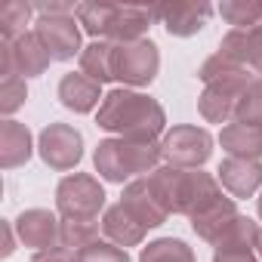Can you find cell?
<instances>
[{
	"label": "cell",
	"instance_id": "603a6c76",
	"mask_svg": "<svg viewBox=\"0 0 262 262\" xmlns=\"http://www.w3.org/2000/svg\"><path fill=\"white\" fill-rule=\"evenodd\" d=\"M111 50H114L111 40H93L90 47H83V53H80V71H83L90 80H96V83L114 80V71H111Z\"/></svg>",
	"mask_w": 262,
	"mask_h": 262
},
{
	"label": "cell",
	"instance_id": "f1b7e54d",
	"mask_svg": "<svg viewBox=\"0 0 262 262\" xmlns=\"http://www.w3.org/2000/svg\"><path fill=\"white\" fill-rule=\"evenodd\" d=\"M234 120L237 123H250V126H262V77H256L247 86V93L241 96L237 111H234Z\"/></svg>",
	"mask_w": 262,
	"mask_h": 262
},
{
	"label": "cell",
	"instance_id": "6da1fadb",
	"mask_svg": "<svg viewBox=\"0 0 262 262\" xmlns=\"http://www.w3.org/2000/svg\"><path fill=\"white\" fill-rule=\"evenodd\" d=\"M96 123L105 133H114L117 139L158 142V136L164 139V133H167V111L158 99H151L139 90L117 86V90L105 93V99L96 111Z\"/></svg>",
	"mask_w": 262,
	"mask_h": 262
},
{
	"label": "cell",
	"instance_id": "83f0119b",
	"mask_svg": "<svg viewBox=\"0 0 262 262\" xmlns=\"http://www.w3.org/2000/svg\"><path fill=\"white\" fill-rule=\"evenodd\" d=\"M31 13H34V7L22 4V0H13V4L0 10V34H4V40H19L22 34H28L25 25L31 22Z\"/></svg>",
	"mask_w": 262,
	"mask_h": 262
},
{
	"label": "cell",
	"instance_id": "cb8c5ba5",
	"mask_svg": "<svg viewBox=\"0 0 262 262\" xmlns=\"http://www.w3.org/2000/svg\"><path fill=\"white\" fill-rule=\"evenodd\" d=\"M139 262H198V259H194V250L185 241H179V237H158L148 247H142Z\"/></svg>",
	"mask_w": 262,
	"mask_h": 262
},
{
	"label": "cell",
	"instance_id": "8992f818",
	"mask_svg": "<svg viewBox=\"0 0 262 262\" xmlns=\"http://www.w3.org/2000/svg\"><path fill=\"white\" fill-rule=\"evenodd\" d=\"M105 198L102 182L90 173H71L56 185V210L62 219H99Z\"/></svg>",
	"mask_w": 262,
	"mask_h": 262
},
{
	"label": "cell",
	"instance_id": "9a60e30c",
	"mask_svg": "<svg viewBox=\"0 0 262 262\" xmlns=\"http://www.w3.org/2000/svg\"><path fill=\"white\" fill-rule=\"evenodd\" d=\"M219 56L244 65L256 77H262V22L253 28H231L219 40Z\"/></svg>",
	"mask_w": 262,
	"mask_h": 262
},
{
	"label": "cell",
	"instance_id": "8fae6325",
	"mask_svg": "<svg viewBox=\"0 0 262 262\" xmlns=\"http://www.w3.org/2000/svg\"><path fill=\"white\" fill-rule=\"evenodd\" d=\"M256 237H259V225L250 216H237L225 234L213 244V262H259L256 253Z\"/></svg>",
	"mask_w": 262,
	"mask_h": 262
},
{
	"label": "cell",
	"instance_id": "4fadbf2b",
	"mask_svg": "<svg viewBox=\"0 0 262 262\" xmlns=\"http://www.w3.org/2000/svg\"><path fill=\"white\" fill-rule=\"evenodd\" d=\"M155 13L170 37H194L207 25V19L213 16V7L207 0H198V4L179 0V4H158Z\"/></svg>",
	"mask_w": 262,
	"mask_h": 262
},
{
	"label": "cell",
	"instance_id": "484cf974",
	"mask_svg": "<svg viewBox=\"0 0 262 262\" xmlns=\"http://www.w3.org/2000/svg\"><path fill=\"white\" fill-rule=\"evenodd\" d=\"M99 241V219H62V241L59 247L80 253Z\"/></svg>",
	"mask_w": 262,
	"mask_h": 262
},
{
	"label": "cell",
	"instance_id": "3957f363",
	"mask_svg": "<svg viewBox=\"0 0 262 262\" xmlns=\"http://www.w3.org/2000/svg\"><path fill=\"white\" fill-rule=\"evenodd\" d=\"M198 77L204 80V90L198 96V111L207 123H231L241 96L247 93V86L256 80V74L225 56H210L201 68Z\"/></svg>",
	"mask_w": 262,
	"mask_h": 262
},
{
	"label": "cell",
	"instance_id": "ac0fdd59",
	"mask_svg": "<svg viewBox=\"0 0 262 262\" xmlns=\"http://www.w3.org/2000/svg\"><path fill=\"white\" fill-rule=\"evenodd\" d=\"M155 19H158L155 7H120V4H117L105 40H111V43H133V40H142Z\"/></svg>",
	"mask_w": 262,
	"mask_h": 262
},
{
	"label": "cell",
	"instance_id": "277c9868",
	"mask_svg": "<svg viewBox=\"0 0 262 262\" xmlns=\"http://www.w3.org/2000/svg\"><path fill=\"white\" fill-rule=\"evenodd\" d=\"M161 142H136V139H102L93 151V167L96 173L111 182V185H123L142 179L145 173L151 176L161 167Z\"/></svg>",
	"mask_w": 262,
	"mask_h": 262
},
{
	"label": "cell",
	"instance_id": "d6a6232c",
	"mask_svg": "<svg viewBox=\"0 0 262 262\" xmlns=\"http://www.w3.org/2000/svg\"><path fill=\"white\" fill-rule=\"evenodd\" d=\"M13 222H4V234H7V247H4V256H13V250H16V241H13Z\"/></svg>",
	"mask_w": 262,
	"mask_h": 262
},
{
	"label": "cell",
	"instance_id": "ffe728a7",
	"mask_svg": "<svg viewBox=\"0 0 262 262\" xmlns=\"http://www.w3.org/2000/svg\"><path fill=\"white\" fill-rule=\"evenodd\" d=\"M145 225L142 222H136L133 216H129V210L117 201L114 207H108L105 210V216H102V234L111 241V244H117V247H139L142 241H145Z\"/></svg>",
	"mask_w": 262,
	"mask_h": 262
},
{
	"label": "cell",
	"instance_id": "30bf717a",
	"mask_svg": "<svg viewBox=\"0 0 262 262\" xmlns=\"http://www.w3.org/2000/svg\"><path fill=\"white\" fill-rule=\"evenodd\" d=\"M34 34L53 56V62H71L74 56L80 59V22L74 16H40L34 22Z\"/></svg>",
	"mask_w": 262,
	"mask_h": 262
},
{
	"label": "cell",
	"instance_id": "7402d4cb",
	"mask_svg": "<svg viewBox=\"0 0 262 262\" xmlns=\"http://www.w3.org/2000/svg\"><path fill=\"white\" fill-rule=\"evenodd\" d=\"M219 145L228 158H250L259 161L262 158V126H250V123H228L219 133Z\"/></svg>",
	"mask_w": 262,
	"mask_h": 262
},
{
	"label": "cell",
	"instance_id": "5b68a950",
	"mask_svg": "<svg viewBox=\"0 0 262 262\" xmlns=\"http://www.w3.org/2000/svg\"><path fill=\"white\" fill-rule=\"evenodd\" d=\"M111 71H114V80H120L123 86H148L161 71L158 43L148 37L133 40V43H114Z\"/></svg>",
	"mask_w": 262,
	"mask_h": 262
},
{
	"label": "cell",
	"instance_id": "44dd1931",
	"mask_svg": "<svg viewBox=\"0 0 262 262\" xmlns=\"http://www.w3.org/2000/svg\"><path fill=\"white\" fill-rule=\"evenodd\" d=\"M237 216H241V213H237V201H234V198H219L213 207H207L204 213L191 216V231H194L201 241L216 244V241L225 234V228H228Z\"/></svg>",
	"mask_w": 262,
	"mask_h": 262
},
{
	"label": "cell",
	"instance_id": "5bb4252c",
	"mask_svg": "<svg viewBox=\"0 0 262 262\" xmlns=\"http://www.w3.org/2000/svg\"><path fill=\"white\" fill-rule=\"evenodd\" d=\"M219 185L234 198H253L256 191H262V161H250V158H225L216 170Z\"/></svg>",
	"mask_w": 262,
	"mask_h": 262
},
{
	"label": "cell",
	"instance_id": "f546056e",
	"mask_svg": "<svg viewBox=\"0 0 262 262\" xmlns=\"http://www.w3.org/2000/svg\"><path fill=\"white\" fill-rule=\"evenodd\" d=\"M25 99H28V83L22 77H4V83H0V111L7 114V120L25 105Z\"/></svg>",
	"mask_w": 262,
	"mask_h": 262
},
{
	"label": "cell",
	"instance_id": "d6986e66",
	"mask_svg": "<svg viewBox=\"0 0 262 262\" xmlns=\"http://www.w3.org/2000/svg\"><path fill=\"white\" fill-rule=\"evenodd\" d=\"M34 155V139L31 129L19 120H4L0 123V167L4 170H16L22 164H28Z\"/></svg>",
	"mask_w": 262,
	"mask_h": 262
},
{
	"label": "cell",
	"instance_id": "9c48e42d",
	"mask_svg": "<svg viewBox=\"0 0 262 262\" xmlns=\"http://www.w3.org/2000/svg\"><path fill=\"white\" fill-rule=\"evenodd\" d=\"M53 56L47 53V47L40 43V37L34 31L22 34L19 40H4L0 43V74L4 77H40L50 68Z\"/></svg>",
	"mask_w": 262,
	"mask_h": 262
},
{
	"label": "cell",
	"instance_id": "7a4b0ae2",
	"mask_svg": "<svg viewBox=\"0 0 262 262\" xmlns=\"http://www.w3.org/2000/svg\"><path fill=\"white\" fill-rule=\"evenodd\" d=\"M148 185L170 216H188V219L204 213L207 207H213L219 198H225L222 185L213 173L182 170V167H170V164L158 167L148 176Z\"/></svg>",
	"mask_w": 262,
	"mask_h": 262
},
{
	"label": "cell",
	"instance_id": "1f68e13d",
	"mask_svg": "<svg viewBox=\"0 0 262 262\" xmlns=\"http://www.w3.org/2000/svg\"><path fill=\"white\" fill-rule=\"evenodd\" d=\"M31 262H77V253H71L65 247H53V250H37L31 256Z\"/></svg>",
	"mask_w": 262,
	"mask_h": 262
},
{
	"label": "cell",
	"instance_id": "e575fe53",
	"mask_svg": "<svg viewBox=\"0 0 262 262\" xmlns=\"http://www.w3.org/2000/svg\"><path fill=\"white\" fill-rule=\"evenodd\" d=\"M256 213H259V219H262V191H259V198H256Z\"/></svg>",
	"mask_w": 262,
	"mask_h": 262
},
{
	"label": "cell",
	"instance_id": "7c38bea8",
	"mask_svg": "<svg viewBox=\"0 0 262 262\" xmlns=\"http://www.w3.org/2000/svg\"><path fill=\"white\" fill-rule=\"evenodd\" d=\"M13 225H16L19 241L25 247H31L34 253L37 250H53L62 241V219L56 213H50V210H40V207L22 210Z\"/></svg>",
	"mask_w": 262,
	"mask_h": 262
},
{
	"label": "cell",
	"instance_id": "ba28073f",
	"mask_svg": "<svg viewBox=\"0 0 262 262\" xmlns=\"http://www.w3.org/2000/svg\"><path fill=\"white\" fill-rule=\"evenodd\" d=\"M37 155L40 161L56 170V173H68L83 161V136L80 129L71 123H47L37 136Z\"/></svg>",
	"mask_w": 262,
	"mask_h": 262
},
{
	"label": "cell",
	"instance_id": "d4e9b609",
	"mask_svg": "<svg viewBox=\"0 0 262 262\" xmlns=\"http://www.w3.org/2000/svg\"><path fill=\"white\" fill-rule=\"evenodd\" d=\"M117 4H77L74 19L80 22V28L93 37V40H105L108 37V25L114 16Z\"/></svg>",
	"mask_w": 262,
	"mask_h": 262
},
{
	"label": "cell",
	"instance_id": "52a82bcc",
	"mask_svg": "<svg viewBox=\"0 0 262 262\" xmlns=\"http://www.w3.org/2000/svg\"><path fill=\"white\" fill-rule=\"evenodd\" d=\"M213 155V136L204 126H173L161 139V158L170 167H182V170H201Z\"/></svg>",
	"mask_w": 262,
	"mask_h": 262
},
{
	"label": "cell",
	"instance_id": "4316f807",
	"mask_svg": "<svg viewBox=\"0 0 262 262\" xmlns=\"http://www.w3.org/2000/svg\"><path fill=\"white\" fill-rule=\"evenodd\" d=\"M219 16L231 28H253L262 22V0H222Z\"/></svg>",
	"mask_w": 262,
	"mask_h": 262
},
{
	"label": "cell",
	"instance_id": "2e32d148",
	"mask_svg": "<svg viewBox=\"0 0 262 262\" xmlns=\"http://www.w3.org/2000/svg\"><path fill=\"white\" fill-rule=\"evenodd\" d=\"M120 204L129 210V216H133L136 222H142L145 228H158V225H164V222L170 219V213L161 207L158 194L151 191L148 176L126 182V185H123V194H120Z\"/></svg>",
	"mask_w": 262,
	"mask_h": 262
},
{
	"label": "cell",
	"instance_id": "e0dca14e",
	"mask_svg": "<svg viewBox=\"0 0 262 262\" xmlns=\"http://www.w3.org/2000/svg\"><path fill=\"white\" fill-rule=\"evenodd\" d=\"M59 102L68 108V111H74V114H90V111H96L99 105H102V83H96V80H90L83 71H71V74H65L62 80H59Z\"/></svg>",
	"mask_w": 262,
	"mask_h": 262
},
{
	"label": "cell",
	"instance_id": "4dcf8cb0",
	"mask_svg": "<svg viewBox=\"0 0 262 262\" xmlns=\"http://www.w3.org/2000/svg\"><path fill=\"white\" fill-rule=\"evenodd\" d=\"M77 262H129V253L111 241H96L93 247L77 253Z\"/></svg>",
	"mask_w": 262,
	"mask_h": 262
},
{
	"label": "cell",
	"instance_id": "836d02e7",
	"mask_svg": "<svg viewBox=\"0 0 262 262\" xmlns=\"http://www.w3.org/2000/svg\"><path fill=\"white\" fill-rule=\"evenodd\" d=\"M256 253H259V262H262V228H259V237H256Z\"/></svg>",
	"mask_w": 262,
	"mask_h": 262
}]
</instances>
